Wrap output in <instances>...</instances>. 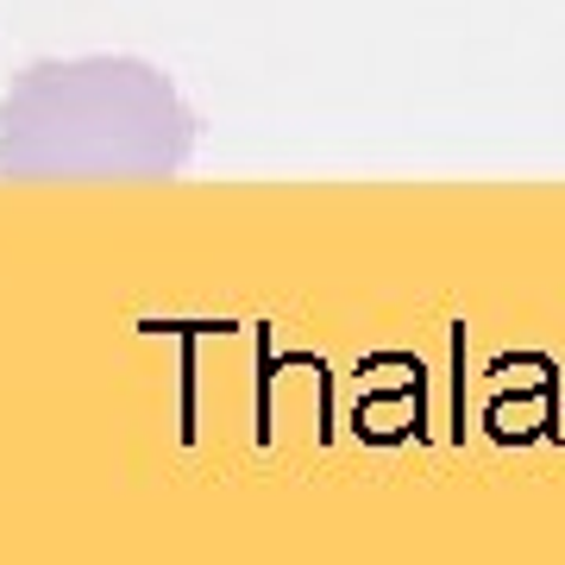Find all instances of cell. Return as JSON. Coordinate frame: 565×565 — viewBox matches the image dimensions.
Segmentation results:
<instances>
[{
  "label": "cell",
  "mask_w": 565,
  "mask_h": 565,
  "mask_svg": "<svg viewBox=\"0 0 565 565\" xmlns=\"http://www.w3.org/2000/svg\"><path fill=\"white\" fill-rule=\"evenodd\" d=\"M195 151V114L177 82L139 57H51L0 95L7 182H145L177 177Z\"/></svg>",
  "instance_id": "1"
}]
</instances>
